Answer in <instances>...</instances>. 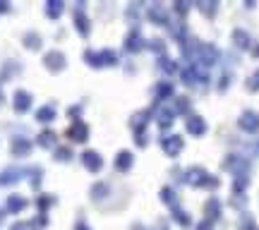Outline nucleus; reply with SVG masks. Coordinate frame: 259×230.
<instances>
[{"label": "nucleus", "instance_id": "f8f14e48", "mask_svg": "<svg viewBox=\"0 0 259 230\" xmlns=\"http://www.w3.org/2000/svg\"><path fill=\"white\" fill-rule=\"evenodd\" d=\"M82 163H84L86 170L98 173V170H101V165H103V158H101L96 151H84L82 153Z\"/></svg>", "mask_w": 259, "mask_h": 230}, {"label": "nucleus", "instance_id": "a19ab883", "mask_svg": "<svg viewBox=\"0 0 259 230\" xmlns=\"http://www.w3.org/2000/svg\"><path fill=\"white\" fill-rule=\"evenodd\" d=\"M151 48H154V51H161V48H163V44H161V41H159V39H151Z\"/></svg>", "mask_w": 259, "mask_h": 230}, {"label": "nucleus", "instance_id": "09e8293b", "mask_svg": "<svg viewBox=\"0 0 259 230\" xmlns=\"http://www.w3.org/2000/svg\"><path fill=\"white\" fill-rule=\"evenodd\" d=\"M132 230H149V228H144V225H135Z\"/></svg>", "mask_w": 259, "mask_h": 230}, {"label": "nucleus", "instance_id": "20e7f679", "mask_svg": "<svg viewBox=\"0 0 259 230\" xmlns=\"http://www.w3.org/2000/svg\"><path fill=\"white\" fill-rule=\"evenodd\" d=\"M206 82H209V75L199 65H190L183 70V84L187 87H206Z\"/></svg>", "mask_w": 259, "mask_h": 230}, {"label": "nucleus", "instance_id": "9d476101", "mask_svg": "<svg viewBox=\"0 0 259 230\" xmlns=\"http://www.w3.org/2000/svg\"><path fill=\"white\" fill-rule=\"evenodd\" d=\"M185 130L190 132L192 137H202L206 132V122L204 118H199V115H190L187 120H185Z\"/></svg>", "mask_w": 259, "mask_h": 230}, {"label": "nucleus", "instance_id": "c756f323", "mask_svg": "<svg viewBox=\"0 0 259 230\" xmlns=\"http://www.w3.org/2000/svg\"><path fill=\"white\" fill-rule=\"evenodd\" d=\"M161 201L175 208V204H178V197H175V192H173V189H161Z\"/></svg>", "mask_w": 259, "mask_h": 230}, {"label": "nucleus", "instance_id": "6ab92c4d", "mask_svg": "<svg viewBox=\"0 0 259 230\" xmlns=\"http://www.w3.org/2000/svg\"><path fill=\"white\" fill-rule=\"evenodd\" d=\"M63 10H65L63 0H48V3H46V15H48L51 20H58V17L63 15Z\"/></svg>", "mask_w": 259, "mask_h": 230}, {"label": "nucleus", "instance_id": "de8ad7c7", "mask_svg": "<svg viewBox=\"0 0 259 230\" xmlns=\"http://www.w3.org/2000/svg\"><path fill=\"white\" fill-rule=\"evenodd\" d=\"M10 230H27V228H24V225H22V223H17V225H12Z\"/></svg>", "mask_w": 259, "mask_h": 230}, {"label": "nucleus", "instance_id": "aec40b11", "mask_svg": "<svg viewBox=\"0 0 259 230\" xmlns=\"http://www.w3.org/2000/svg\"><path fill=\"white\" fill-rule=\"evenodd\" d=\"M75 27L82 36H89V20H86V15L82 12V8H77L75 10Z\"/></svg>", "mask_w": 259, "mask_h": 230}, {"label": "nucleus", "instance_id": "8fccbe9b", "mask_svg": "<svg viewBox=\"0 0 259 230\" xmlns=\"http://www.w3.org/2000/svg\"><path fill=\"white\" fill-rule=\"evenodd\" d=\"M254 53H257V55H259V46H257V48H254Z\"/></svg>", "mask_w": 259, "mask_h": 230}, {"label": "nucleus", "instance_id": "dca6fc26", "mask_svg": "<svg viewBox=\"0 0 259 230\" xmlns=\"http://www.w3.org/2000/svg\"><path fill=\"white\" fill-rule=\"evenodd\" d=\"M29 151H32V142L29 139H24V137H15L12 139V153L15 156H27Z\"/></svg>", "mask_w": 259, "mask_h": 230}, {"label": "nucleus", "instance_id": "7ed1b4c3", "mask_svg": "<svg viewBox=\"0 0 259 230\" xmlns=\"http://www.w3.org/2000/svg\"><path fill=\"white\" fill-rule=\"evenodd\" d=\"M192 60H197L194 65H214V63H218V51H216V46L211 44H197V51H194V58Z\"/></svg>", "mask_w": 259, "mask_h": 230}, {"label": "nucleus", "instance_id": "ddd939ff", "mask_svg": "<svg viewBox=\"0 0 259 230\" xmlns=\"http://www.w3.org/2000/svg\"><path fill=\"white\" fill-rule=\"evenodd\" d=\"M144 46L147 44H144V39H142L140 32H130L127 34V39H125V51H127V53H140Z\"/></svg>", "mask_w": 259, "mask_h": 230}, {"label": "nucleus", "instance_id": "1a4fd4ad", "mask_svg": "<svg viewBox=\"0 0 259 230\" xmlns=\"http://www.w3.org/2000/svg\"><path fill=\"white\" fill-rule=\"evenodd\" d=\"M43 65L48 67L51 72H60L65 67V55L60 51H51V53H46V58H43Z\"/></svg>", "mask_w": 259, "mask_h": 230}, {"label": "nucleus", "instance_id": "bb28decb", "mask_svg": "<svg viewBox=\"0 0 259 230\" xmlns=\"http://www.w3.org/2000/svg\"><path fill=\"white\" fill-rule=\"evenodd\" d=\"M39 144H41L43 149H51V146H55V134H53V132H41V134H39Z\"/></svg>", "mask_w": 259, "mask_h": 230}, {"label": "nucleus", "instance_id": "49530a36", "mask_svg": "<svg viewBox=\"0 0 259 230\" xmlns=\"http://www.w3.org/2000/svg\"><path fill=\"white\" fill-rule=\"evenodd\" d=\"M75 230H91V228H89V225H84V223H77Z\"/></svg>", "mask_w": 259, "mask_h": 230}, {"label": "nucleus", "instance_id": "c9c22d12", "mask_svg": "<svg viewBox=\"0 0 259 230\" xmlns=\"http://www.w3.org/2000/svg\"><path fill=\"white\" fill-rule=\"evenodd\" d=\"M175 12H178L180 17H185V15L190 12V5H187V3H183V0H178V3H175Z\"/></svg>", "mask_w": 259, "mask_h": 230}, {"label": "nucleus", "instance_id": "9b49d317", "mask_svg": "<svg viewBox=\"0 0 259 230\" xmlns=\"http://www.w3.org/2000/svg\"><path fill=\"white\" fill-rule=\"evenodd\" d=\"M67 137H70L72 142H86V137H89V127H86L84 122L75 120L70 127H67Z\"/></svg>", "mask_w": 259, "mask_h": 230}, {"label": "nucleus", "instance_id": "58836bf2", "mask_svg": "<svg viewBox=\"0 0 259 230\" xmlns=\"http://www.w3.org/2000/svg\"><path fill=\"white\" fill-rule=\"evenodd\" d=\"M187 108H190V101H185V99L178 101V110H180V113H185Z\"/></svg>", "mask_w": 259, "mask_h": 230}, {"label": "nucleus", "instance_id": "a878e982", "mask_svg": "<svg viewBox=\"0 0 259 230\" xmlns=\"http://www.w3.org/2000/svg\"><path fill=\"white\" fill-rule=\"evenodd\" d=\"M159 125H161L163 130L173 125V110L171 108H161V110H159Z\"/></svg>", "mask_w": 259, "mask_h": 230}, {"label": "nucleus", "instance_id": "f704fd0d", "mask_svg": "<svg viewBox=\"0 0 259 230\" xmlns=\"http://www.w3.org/2000/svg\"><path fill=\"white\" fill-rule=\"evenodd\" d=\"M55 158H58V161H70V158H72V151H70L67 146H63V149L55 151Z\"/></svg>", "mask_w": 259, "mask_h": 230}, {"label": "nucleus", "instance_id": "f03ea898", "mask_svg": "<svg viewBox=\"0 0 259 230\" xmlns=\"http://www.w3.org/2000/svg\"><path fill=\"white\" fill-rule=\"evenodd\" d=\"M84 60L89 63L91 67H113L118 65V55L113 51H86L84 53Z\"/></svg>", "mask_w": 259, "mask_h": 230}, {"label": "nucleus", "instance_id": "a18cd8bd", "mask_svg": "<svg viewBox=\"0 0 259 230\" xmlns=\"http://www.w3.org/2000/svg\"><path fill=\"white\" fill-rule=\"evenodd\" d=\"M8 10H10V5L5 0H0V12H8Z\"/></svg>", "mask_w": 259, "mask_h": 230}, {"label": "nucleus", "instance_id": "f257e3e1", "mask_svg": "<svg viewBox=\"0 0 259 230\" xmlns=\"http://www.w3.org/2000/svg\"><path fill=\"white\" fill-rule=\"evenodd\" d=\"M185 182L192 187H209V189H216V187H218V180L211 177L204 168H199V165H194V168H190V170L185 173Z\"/></svg>", "mask_w": 259, "mask_h": 230}, {"label": "nucleus", "instance_id": "37998d69", "mask_svg": "<svg viewBox=\"0 0 259 230\" xmlns=\"http://www.w3.org/2000/svg\"><path fill=\"white\" fill-rule=\"evenodd\" d=\"M211 225H214V223H209V220H202V223L197 225V230H211Z\"/></svg>", "mask_w": 259, "mask_h": 230}, {"label": "nucleus", "instance_id": "4468645a", "mask_svg": "<svg viewBox=\"0 0 259 230\" xmlns=\"http://www.w3.org/2000/svg\"><path fill=\"white\" fill-rule=\"evenodd\" d=\"M132 163H135V156L130 151H120L115 156V168H118L120 173H127L130 168H132Z\"/></svg>", "mask_w": 259, "mask_h": 230}, {"label": "nucleus", "instance_id": "7c9ffc66", "mask_svg": "<svg viewBox=\"0 0 259 230\" xmlns=\"http://www.w3.org/2000/svg\"><path fill=\"white\" fill-rule=\"evenodd\" d=\"M156 96L159 99H166V96H173V87L168 84V82H161L159 87H156Z\"/></svg>", "mask_w": 259, "mask_h": 230}, {"label": "nucleus", "instance_id": "c03bdc74", "mask_svg": "<svg viewBox=\"0 0 259 230\" xmlns=\"http://www.w3.org/2000/svg\"><path fill=\"white\" fill-rule=\"evenodd\" d=\"M48 204H51V199H48V197H41V199H39V206H41V211L48 206Z\"/></svg>", "mask_w": 259, "mask_h": 230}, {"label": "nucleus", "instance_id": "423d86ee", "mask_svg": "<svg viewBox=\"0 0 259 230\" xmlns=\"http://www.w3.org/2000/svg\"><path fill=\"white\" fill-rule=\"evenodd\" d=\"M183 137L180 134H168V137H163L161 139V149L166 151V156H171V158H175V156H180V151H183Z\"/></svg>", "mask_w": 259, "mask_h": 230}, {"label": "nucleus", "instance_id": "79ce46f5", "mask_svg": "<svg viewBox=\"0 0 259 230\" xmlns=\"http://www.w3.org/2000/svg\"><path fill=\"white\" fill-rule=\"evenodd\" d=\"M32 225H34V228H41V225H46V216H39V218L34 220Z\"/></svg>", "mask_w": 259, "mask_h": 230}, {"label": "nucleus", "instance_id": "cd10ccee", "mask_svg": "<svg viewBox=\"0 0 259 230\" xmlns=\"http://www.w3.org/2000/svg\"><path fill=\"white\" fill-rule=\"evenodd\" d=\"M159 67H161V72H166V75H173V72H175V63H173L168 55H163L161 60H159Z\"/></svg>", "mask_w": 259, "mask_h": 230}, {"label": "nucleus", "instance_id": "4be33fe9", "mask_svg": "<svg viewBox=\"0 0 259 230\" xmlns=\"http://www.w3.org/2000/svg\"><path fill=\"white\" fill-rule=\"evenodd\" d=\"M204 213H206V220L209 223H214L218 218V213H221V204H218V199H209L204 206Z\"/></svg>", "mask_w": 259, "mask_h": 230}, {"label": "nucleus", "instance_id": "2eb2a0df", "mask_svg": "<svg viewBox=\"0 0 259 230\" xmlns=\"http://www.w3.org/2000/svg\"><path fill=\"white\" fill-rule=\"evenodd\" d=\"M29 108H32V96L27 91H17L15 94V110L17 113H27Z\"/></svg>", "mask_w": 259, "mask_h": 230}, {"label": "nucleus", "instance_id": "6e6552de", "mask_svg": "<svg viewBox=\"0 0 259 230\" xmlns=\"http://www.w3.org/2000/svg\"><path fill=\"white\" fill-rule=\"evenodd\" d=\"M237 125H240L245 132H249V134H257L259 132V115L254 113V110H245V113L240 115Z\"/></svg>", "mask_w": 259, "mask_h": 230}, {"label": "nucleus", "instance_id": "72a5a7b5", "mask_svg": "<svg viewBox=\"0 0 259 230\" xmlns=\"http://www.w3.org/2000/svg\"><path fill=\"white\" fill-rule=\"evenodd\" d=\"M247 89L249 91H259V70H254L252 77L247 79Z\"/></svg>", "mask_w": 259, "mask_h": 230}, {"label": "nucleus", "instance_id": "0eeeda50", "mask_svg": "<svg viewBox=\"0 0 259 230\" xmlns=\"http://www.w3.org/2000/svg\"><path fill=\"white\" fill-rule=\"evenodd\" d=\"M147 17H149V22L159 24V27L171 24V20H168V12H166V8H163L161 3H151L149 8H147Z\"/></svg>", "mask_w": 259, "mask_h": 230}, {"label": "nucleus", "instance_id": "3c124183", "mask_svg": "<svg viewBox=\"0 0 259 230\" xmlns=\"http://www.w3.org/2000/svg\"><path fill=\"white\" fill-rule=\"evenodd\" d=\"M0 103H3V94H0Z\"/></svg>", "mask_w": 259, "mask_h": 230}, {"label": "nucleus", "instance_id": "b1692460", "mask_svg": "<svg viewBox=\"0 0 259 230\" xmlns=\"http://www.w3.org/2000/svg\"><path fill=\"white\" fill-rule=\"evenodd\" d=\"M55 118V108L53 106H43V108L36 110V120L39 122H51Z\"/></svg>", "mask_w": 259, "mask_h": 230}, {"label": "nucleus", "instance_id": "4c0bfd02", "mask_svg": "<svg viewBox=\"0 0 259 230\" xmlns=\"http://www.w3.org/2000/svg\"><path fill=\"white\" fill-rule=\"evenodd\" d=\"M228 84H230V75H223L221 77V82H218V89H221V91H226Z\"/></svg>", "mask_w": 259, "mask_h": 230}, {"label": "nucleus", "instance_id": "c85d7f7f", "mask_svg": "<svg viewBox=\"0 0 259 230\" xmlns=\"http://www.w3.org/2000/svg\"><path fill=\"white\" fill-rule=\"evenodd\" d=\"M24 46L32 48V51H39V48H41V39H39L36 34H27V36H24Z\"/></svg>", "mask_w": 259, "mask_h": 230}, {"label": "nucleus", "instance_id": "412c9836", "mask_svg": "<svg viewBox=\"0 0 259 230\" xmlns=\"http://www.w3.org/2000/svg\"><path fill=\"white\" fill-rule=\"evenodd\" d=\"M233 44H235L237 48H242V51H247L249 46H252V39H249L247 32H242V29H235V32H233Z\"/></svg>", "mask_w": 259, "mask_h": 230}, {"label": "nucleus", "instance_id": "a211bd4d", "mask_svg": "<svg viewBox=\"0 0 259 230\" xmlns=\"http://www.w3.org/2000/svg\"><path fill=\"white\" fill-rule=\"evenodd\" d=\"M151 113L149 110H142V113H137L135 118H132V127H135V132L140 134V132H147V122H149Z\"/></svg>", "mask_w": 259, "mask_h": 230}, {"label": "nucleus", "instance_id": "e433bc0d", "mask_svg": "<svg viewBox=\"0 0 259 230\" xmlns=\"http://www.w3.org/2000/svg\"><path fill=\"white\" fill-rule=\"evenodd\" d=\"M32 185L34 187H39V182H41V170H39V168H34V170H32Z\"/></svg>", "mask_w": 259, "mask_h": 230}, {"label": "nucleus", "instance_id": "393cba45", "mask_svg": "<svg viewBox=\"0 0 259 230\" xmlns=\"http://www.w3.org/2000/svg\"><path fill=\"white\" fill-rule=\"evenodd\" d=\"M197 8L202 10V15H206V17H214L216 10H218V3H216V0H206V3H199Z\"/></svg>", "mask_w": 259, "mask_h": 230}, {"label": "nucleus", "instance_id": "39448f33", "mask_svg": "<svg viewBox=\"0 0 259 230\" xmlns=\"http://www.w3.org/2000/svg\"><path fill=\"white\" fill-rule=\"evenodd\" d=\"M223 168L230 170L235 177H247V173H249L247 158H242V156H228L226 161H223Z\"/></svg>", "mask_w": 259, "mask_h": 230}, {"label": "nucleus", "instance_id": "2f4dec72", "mask_svg": "<svg viewBox=\"0 0 259 230\" xmlns=\"http://www.w3.org/2000/svg\"><path fill=\"white\" fill-rule=\"evenodd\" d=\"M173 218L178 220L180 225H190V216H187L185 211H180V208H178V206L173 208Z\"/></svg>", "mask_w": 259, "mask_h": 230}, {"label": "nucleus", "instance_id": "473e14b6", "mask_svg": "<svg viewBox=\"0 0 259 230\" xmlns=\"http://www.w3.org/2000/svg\"><path fill=\"white\" fill-rule=\"evenodd\" d=\"M106 192H108V185H103V182H98V185H94V189H91V197L96 199H103L106 197Z\"/></svg>", "mask_w": 259, "mask_h": 230}, {"label": "nucleus", "instance_id": "5701e85b", "mask_svg": "<svg viewBox=\"0 0 259 230\" xmlns=\"http://www.w3.org/2000/svg\"><path fill=\"white\" fill-rule=\"evenodd\" d=\"M24 206H27V199L17 197V194H12V197L8 199V211H10V213H20Z\"/></svg>", "mask_w": 259, "mask_h": 230}, {"label": "nucleus", "instance_id": "ea45409f", "mask_svg": "<svg viewBox=\"0 0 259 230\" xmlns=\"http://www.w3.org/2000/svg\"><path fill=\"white\" fill-rule=\"evenodd\" d=\"M147 139H149V137H147V132H140V134H137V144H140V146H144Z\"/></svg>", "mask_w": 259, "mask_h": 230}, {"label": "nucleus", "instance_id": "f3484780", "mask_svg": "<svg viewBox=\"0 0 259 230\" xmlns=\"http://www.w3.org/2000/svg\"><path fill=\"white\" fill-rule=\"evenodd\" d=\"M20 177H22L20 168H8V170L0 173V185H15V182H20Z\"/></svg>", "mask_w": 259, "mask_h": 230}]
</instances>
